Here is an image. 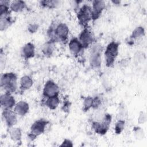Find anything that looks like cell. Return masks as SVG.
Returning a JSON list of instances; mask_svg holds the SVG:
<instances>
[{
  "label": "cell",
  "mask_w": 147,
  "mask_h": 147,
  "mask_svg": "<svg viewBox=\"0 0 147 147\" xmlns=\"http://www.w3.org/2000/svg\"><path fill=\"white\" fill-rule=\"evenodd\" d=\"M54 32L56 41H66L69 34V29L64 23H59L55 26Z\"/></svg>",
  "instance_id": "7"
},
{
  "label": "cell",
  "mask_w": 147,
  "mask_h": 147,
  "mask_svg": "<svg viewBox=\"0 0 147 147\" xmlns=\"http://www.w3.org/2000/svg\"><path fill=\"white\" fill-rule=\"evenodd\" d=\"M102 47L100 44H95L92 47L90 55V64L92 67L98 68L100 67L102 62Z\"/></svg>",
  "instance_id": "4"
},
{
  "label": "cell",
  "mask_w": 147,
  "mask_h": 147,
  "mask_svg": "<svg viewBox=\"0 0 147 147\" xmlns=\"http://www.w3.org/2000/svg\"><path fill=\"white\" fill-rule=\"evenodd\" d=\"M48 123V122L44 119H40L36 121L30 127V133L29 134L30 138L31 140H33L37 136L43 133Z\"/></svg>",
  "instance_id": "6"
},
{
  "label": "cell",
  "mask_w": 147,
  "mask_h": 147,
  "mask_svg": "<svg viewBox=\"0 0 147 147\" xmlns=\"http://www.w3.org/2000/svg\"><path fill=\"white\" fill-rule=\"evenodd\" d=\"M93 98L91 96H87L84 98L83 101V110L84 111H88L92 106Z\"/></svg>",
  "instance_id": "23"
},
{
  "label": "cell",
  "mask_w": 147,
  "mask_h": 147,
  "mask_svg": "<svg viewBox=\"0 0 147 147\" xmlns=\"http://www.w3.org/2000/svg\"><path fill=\"white\" fill-rule=\"evenodd\" d=\"M0 102L2 107L4 109H11L16 105V102L14 97L11 93L5 92L2 94L0 98Z\"/></svg>",
  "instance_id": "12"
},
{
  "label": "cell",
  "mask_w": 147,
  "mask_h": 147,
  "mask_svg": "<svg viewBox=\"0 0 147 147\" xmlns=\"http://www.w3.org/2000/svg\"><path fill=\"white\" fill-rule=\"evenodd\" d=\"M105 7V3L103 1L95 0L92 1V20L98 19Z\"/></svg>",
  "instance_id": "11"
},
{
  "label": "cell",
  "mask_w": 147,
  "mask_h": 147,
  "mask_svg": "<svg viewBox=\"0 0 147 147\" xmlns=\"http://www.w3.org/2000/svg\"><path fill=\"white\" fill-rule=\"evenodd\" d=\"M60 146H72L73 144H72V142L69 140L65 139L60 145Z\"/></svg>",
  "instance_id": "29"
},
{
  "label": "cell",
  "mask_w": 147,
  "mask_h": 147,
  "mask_svg": "<svg viewBox=\"0 0 147 147\" xmlns=\"http://www.w3.org/2000/svg\"><path fill=\"white\" fill-rule=\"evenodd\" d=\"M11 19L8 16L7 14H4L1 16L0 17V29L1 30H3L7 28L11 24Z\"/></svg>",
  "instance_id": "20"
},
{
  "label": "cell",
  "mask_w": 147,
  "mask_h": 147,
  "mask_svg": "<svg viewBox=\"0 0 147 147\" xmlns=\"http://www.w3.org/2000/svg\"><path fill=\"white\" fill-rule=\"evenodd\" d=\"M26 7V3L23 1H14L10 5L11 10L14 12H19L23 10Z\"/></svg>",
  "instance_id": "17"
},
{
  "label": "cell",
  "mask_w": 147,
  "mask_h": 147,
  "mask_svg": "<svg viewBox=\"0 0 147 147\" xmlns=\"http://www.w3.org/2000/svg\"><path fill=\"white\" fill-rule=\"evenodd\" d=\"M68 45L69 51L75 56L79 55L82 49H84L79 39L76 37L72 38L69 41Z\"/></svg>",
  "instance_id": "13"
},
{
  "label": "cell",
  "mask_w": 147,
  "mask_h": 147,
  "mask_svg": "<svg viewBox=\"0 0 147 147\" xmlns=\"http://www.w3.org/2000/svg\"><path fill=\"white\" fill-rule=\"evenodd\" d=\"M2 117L9 127H11L16 124L17 122L16 113L11 109H4L2 112Z\"/></svg>",
  "instance_id": "10"
},
{
  "label": "cell",
  "mask_w": 147,
  "mask_h": 147,
  "mask_svg": "<svg viewBox=\"0 0 147 147\" xmlns=\"http://www.w3.org/2000/svg\"><path fill=\"white\" fill-rule=\"evenodd\" d=\"M59 88L58 86L52 80L47 81L44 87L43 95L44 97L49 98L55 96H58Z\"/></svg>",
  "instance_id": "8"
},
{
  "label": "cell",
  "mask_w": 147,
  "mask_h": 147,
  "mask_svg": "<svg viewBox=\"0 0 147 147\" xmlns=\"http://www.w3.org/2000/svg\"><path fill=\"white\" fill-rule=\"evenodd\" d=\"M101 105V99L99 96H95L93 98L92 106L93 109H98Z\"/></svg>",
  "instance_id": "26"
},
{
  "label": "cell",
  "mask_w": 147,
  "mask_h": 147,
  "mask_svg": "<svg viewBox=\"0 0 147 147\" xmlns=\"http://www.w3.org/2000/svg\"><path fill=\"white\" fill-rule=\"evenodd\" d=\"M77 17L79 24L85 28H87L88 23L92 20V9L91 7L85 4L78 11Z\"/></svg>",
  "instance_id": "5"
},
{
  "label": "cell",
  "mask_w": 147,
  "mask_h": 147,
  "mask_svg": "<svg viewBox=\"0 0 147 147\" xmlns=\"http://www.w3.org/2000/svg\"><path fill=\"white\" fill-rule=\"evenodd\" d=\"M119 44L115 41H111L106 47L105 52V58L106 65L110 67L113 65L114 63L118 53Z\"/></svg>",
  "instance_id": "2"
},
{
  "label": "cell",
  "mask_w": 147,
  "mask_h": 147,
  "mask_svg": "<svg viewBox=\"0 0 147 147\" xmlns=\"http://www.w3.org/2000/svg\"><path fill=\"white\" fill-rule=\"evenodd\" d=\"M42 52L45 56H51L53 52V42L49 41L45 43L42 48Z\"/></svg>",
  "instance_id": "21"
},
{
  "label": "cell",
  "mask_w": 147,
  "mask_h": 147,
  "mask_svg": "<svg viewBox=\"0 0 147 147\" xmlns=\"http://www.w3.org/2000/svg\"><path fill=\"white\" fill-rule=\"evenodd\" d=\"M111 122V115L109 114H106L103 116L102 122L94 121L92 123V128L95 133L103 135L107 133Z\"/></svg>",
  "instance_id": "3"
},
{
  "label": "cell",
  "mask_w": 147,
  "mask_h": 147,
  "mask_svg": "<svg viewBox=\"0 0 147 147\" xmlns=\"http://www.w3.org/2000/svg\"><path fill=\"white\" fill-rule=\"evenodd\" d=\"M38 28V25L37 24H32L28 26V30L30 33H34L37 30Z\"/></svg>",
  "instance_id": "28"
},
{
  "label": "cell",
  "mask_w": 147,
  "mask_h": 147,
  "mask_svg": "<svg viewBox=\"0 0 147 147\" xmlns=\"http://www.w3.org/2000/svg\"><path fill=\"white\" fill-rule=\"evenodd\" d=\"M114 3H115V4H119V3H120V1H112Z\"/></svg>",
  "instance_id": "30"
},
{
  "label": "cell",
  "mask_w": 147,
  "mask_h": 147,
  "mask_svg": "<svg viewBox=\"0 0 147 147\" xmlns=\"http://www.w3.org/2000/svg\"><path fill=\"white\" fill-rule=\"evenodd\" d=\"M33 84L32 79L28 75H25L21 78L20 80V88L23 90H26L30 88Z\"/></svg>",
  "instance_id": "16"
},
{
  "label": "cell",
  "mask_w": 147,
  "mask_h": 147,
  "mask_svg": "<svg viewBox=\"0 0 147 147\" xmlns=\"http://www.w3.org/2000/svg\"><path fill=\"white\" fill-rule=\"evenodd\" d=\"M22 55L25 59H29L33 57L35 55V48L33 44L28 42L22 48Z\"/></svg>",
  "instance_id": "14"
},
{
  "label": "cell",
  "mask_w": 147,
  "mask_h": 147,
  "mask_svg": "<svg viewBox=\"0 0 147 147\" xmlns=\"http://www.w3.org/2000/svg\"><path fill=\"white\" fill-rule=\"evenodd\" d=\"M125 127V121L119 119L115 125V132L116 134H120L123 130Z\"/></svg>",
  "instance_id": "25"
},
{
  "label": "cell",
  "mask_w": 147,
  "mask_h": 147,
  "mask_svg": "<svg viewBox=\"0 0 147 147\" xmlns=\"http://www.w3.org/2000/svg\"><path fill=\"white\" fill-rule=\"evenodd\" d=\"M1 86L6 92L13 93L16 91L17 87V77L13 72H7L2 75Z\"/></svg>",
  "instance_id": "1"
},
{
  "label": "cell",
  "mask_w": 147,
  "mask_h": 147,
  "mask_svg": "<svg viewBox=\"0 0 147 147\" xmlns=\"http://www.w3.org/2000/svg\"><path fill=\"white\" fill-rule=\"evenodd\" d=\"M9 134L11 139L15 142H20L21 139V130L18 127L10 129Z\"/></svg>",
  "instance_id": "19"
},
{
  "label": "cell",
  "mask_w": 147,
  "mask_h": 147,
  "mask_svg": "<svg viewBox=\"0 0 147 147\" xmlns=\"http://www.w3.org/2000/svg\"><path fill=\"white\" fill-rule=\"evenodd\" d=\"M60 103V100L58 96L47 98L45 102V105L51 110H55L57 108Z\"/></svg>",
  "instance_id": "18"
},
{
  "label": "cell",
  "mask_w": 147,
  "mask_h": 147,
  "mask_svg": "<svg viewBox=\"0 0 147 147\" xmlns=\"http://www.w3.org/2000/svg\"><path fill=\"white\" fill-rule=\"evenodd\" d=\"M59 1H42L40 2V4L41 6L45 7H49V8H54L57 5H59Z\"/></svg>",
  "instance_id": "24"
},
{
  "label": "cell",
  "mask_w": 147,
  "mask_h": 147,
  "mask_svg": "<svg viewBox=\"0 0 147 147\" xmlns=\"http://www.w3.org/2000/svg\"><path fill=\"white\" fill-rule=\"evenodd\" d=\"M29 107L27 102L25 101H20L17 103L14 106V112L21 116H24L29 111Z\"/></svg>",
  "instance_id": "15"
},
{
  "label": "cell",
  "mask_w": 147,
  "mask_h": 147,
  "mask_svg": "<svg viewBox=\"0 0 147 147\" xmlns=\"http://www.w3.org/2000/svg\"><path fill=\"white\" fill-rule=\"evenodd\" d=\"M146 116L145 113H144V112L141 111L140 114V115L138 117V122L139 123H144L146 121Z\"/></svg>",
  "instance_id": "27"
},
{
  "label": "cell",
  "mask_w": 147,
  "mask_h": 147,
  "mask_svg": "<svg viewBox=\"0 0 147 147\" xmlns=\"http://www.w3.org/2000/svg\"><path fill=\"white\" fill-rule=\"evenodd\" d=\"M79 40L83 48H87L94 41V37L92 32L87 28H85L80 33Z\"/></svg>",
  "instance_id": "9"
},
{
  "label": "cell",
  "mask_w": 147,
  "mask_h": 147,
  "mask_svg": "<svg viewBox=\"0 0 147 147\" xmlns=\"http://www.w3.org/2000/svg\"><path fill=\"white\" fill-rule=\"evenodd\" d=\"M145 34V30L142 26H138L133 31L130 38L132 39H136L144 36Z\"/></svg>",
  "instance_id": "22"
}]
</instances>
